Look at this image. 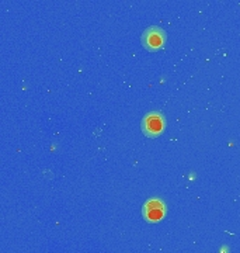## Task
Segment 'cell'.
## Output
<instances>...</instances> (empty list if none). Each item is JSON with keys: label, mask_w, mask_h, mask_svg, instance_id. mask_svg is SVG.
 I'll use <instances>...</instances> for the list:
<instances>
[{"label": "cell", "mask_w": 240, "mask_h": 253, "mask_svg": "<svg viewBox=\"0 0 240 253\" xmlns=\"http://www.w3.org/2000/svg\"><path fill=\"white\" fill-rule=\"evenodd\" d=\"M141 129L148 138H158L166 129V118L160 111H151L142 118Z\"/></svg>", "instance_id": "cell-1"}, {"label": "cell", "mask_w": 240, "mask_h": 253, "mask_svg": "<svg viewBox=\"0 0 240 253\" xmlns=\"http://www.w3.org/2000/svg\"><path fill=\"white\" fill-rule=\"evenodd\" d=\"M166 31L160 27H149L145 30V33L142 34V45L148 49V51H159L161 49L164 44H166Z\"/></svg>", "instance_id": "cell-2"}, {"label": "cell", "mask_w": 240, "mask_h": 253, "mask_svg": "<svg viewBox=\"0 0 240 253\" xmlns=\"http://www.w3.org/2000/svg\"><path fill=\"white\" fill-rule=\"evenodd\" d=\"M142 214L149 222H159L166 215V204L159 199H151L145 203Z\"/></svg>", "instance_id": "cell-3"}]
</instances>
